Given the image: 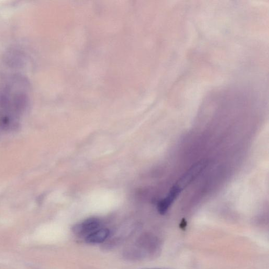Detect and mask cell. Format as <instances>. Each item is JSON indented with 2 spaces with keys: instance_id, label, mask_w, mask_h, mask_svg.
<instances>
[{
  "instance_id": "1",
  "label": "cell",
  "mask_w": 269,
  "mask_h": 269,
  "mask_svg": "<svg viewBox=\"0 0 269 269\" xmlns=\"http://www.w3.org/2000/svg\"><path fill=\"white\" fill-rule=\"evenodd\" d=\"M29 100V87L25 78L16 75L0 89V132L18 127Z\"/></svg>"
},
{
  "instance_id": "2",
  "label": "cell",
  "mask_w": 269,
  "mask_h": 269,
  "mask_svg": "<svg viewBox=\"0 0 269 269\" xmlns=\"http://www.w3.org/2000/svg\"><path fill=\"white\" fill-rule=\"evenodd\" d=\"M208 165L206 160H202L196 163L179 179L175 186L182 190L192 183L198 175L203 172Z\"/></svg>"
},
{
  "instance_id": "3",
  "label": "cell",
  "mask_w": 269,
  "mask_h": 269,
  "mask_svg": "<svg viewBox=\"0 0 269 269\" xmlns=\"http://www.w3.org/2000/svg\"><path fill=\"white\" fill-rule=\"evenodd\" d=\"M100 226V222L98 218H89L75 225L73 231L77 236L86 238L88 235L99 229Z\"/></svg>"
},
{
  "instance_id": "4",
  "label": "cell",
  "mask_w": 269,
  "mask_h": 269,
  "mask_svg": "<svg viewBox=\"0 0 269 269\" xmlns=\"http://www.w3.org/2000/svg\"><path fill=\"white\" fill-rule=\"evenodd\" d=\"M181 192L182 190L175 185L171 188L169 194L158 204V209L160 214L164 215L166 214Z\"/></svg>"
},
{
  "instance_id": "5",
  "label": "cell",
  "mask_w": 269,
  "mask_h": 269,
  "mask_svg": "<svg viewBox=\"0 0 269 269\" xmlns=\"http://www.w3.org/2000/svg\"><path fill=\"white\" fill-rule=\"evenodd\" d=\"M109 233L110 231L108 229H99L88 235L85 238V241L88 243H101L107 239Z\"/></svg>"
},
{
  "instance_id": "6",
  "label": "cell",
  "mask_w": 269,
  "mask_h": 269,
  "mask_svg": "<svg viewBox=\"0 0 269 269\" xmlns=\"http://www.w3.org/2000/svg\"><path fill=\"white\" fill-rule=\"evenodd\" d=\"M187 226V223H186V221L185 219H184L181 223V228H182V229H184L186 228Z\"/></svg>"
},
{
  "instance_id": "7",
  "label": "cell",
  "mask_w": 269,
  "mask_h": 269,
  "mask_svg": "<svg viewBox=\"0 0 269 269\" xmlns=\"http://www.w3.org/2000/svg\"><path fill=\"white\" fill-rule=\"evenodd\" d=\"M143 269H162V268H143Z\"/></svg>"
}]
</instances>
